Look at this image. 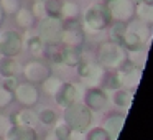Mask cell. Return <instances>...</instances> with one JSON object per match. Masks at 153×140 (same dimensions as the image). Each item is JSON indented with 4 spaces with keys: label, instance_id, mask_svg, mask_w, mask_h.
Returning a JSON list of instances; mask_svg holds the SVG:
<instances>
[{
    "label": "cell",
    "instance_id": "d6986e66",
    "mask_svg": "<svg viewBox=\"0 0 153 140\" xmlns=\"http://www.w3.org/2000/svg\"><path fill=\"white\" fill-rule=\"evenodd\" d=\"M45 5V15L51 18H61V7L63 0H43Z\"/></svg>",
    "mask_w": 153,
    "mask_h": 140
},
{
    "label": "cell",
    "instance_id": "836d02e7",
    "mask_svg": "<svg viewBox=\"0 0 153 140\" xmlns=\"http://www.w3.org/2000/svg\"><path fill=\"white\" fill-rule=\"evenodd\" d=\"M30 2H35V0H30Z\"/></svg>",
    "mask_w": 153,
    "mask_h": 140
},
{
    "label": "cell",
    "instance_id": "8992f818",
    "mask_svg": "<svg viewBox=\"0 0 153 140\" xmlns=\"http://www.w3.org/2000/svg\"><path fill=\"white\" fill-rule=\"evenodd\" d=\"M23 38L17 30H4L0 27V54L15 58L22 53Z\"/></svg>",
    "mask_w": 153,
    "mask_h": 140
},
{
    "label": "cell",
    "instance_id": "f1b7e54d",
    "mask_svg": "<svg viewBox=\"0 0 153 140\" xmlns=\"http://www.w3.org/2000/svg\"><path fill=\"white\" fill-rule=\"evenodd\" d=\"M54 119H56V114H54L51 109H43V110L40 112V120H41L43 124H46V125L53 124Z\"/></svg>",
    "mask_w": 153,
    "mask_h": 140
},
{
    "label": "cell",
    "instance_id": "277c9868",
    "mask_svg": "<svg viewBox=\"0 0 153 140\" xmlns=\"http://www.w3.org/2000/svg\"><path fill=\"white\" fill-rule=\"evenodd\" d=\"M92 114L91 109L82 102H74L71 106L64 107V120L69 129H74L77 132H82L89 127Z\"/></svg>",
    "mask_w": 153,
    "mask_h": 140
},
{
    "label": "cell",
    "instance_id": "484cf974",
    "mask_svg": "<svg viewBox=\"0 0 153 140\" xmlns=\"http://www.w3.org/2000/svg\"><path fill=\"white\" fill-rule=\"evenodd\" d=\"M13 101V91L7 89L5 86H0V107H7Z\"/></svg>",
    "mask_w": 153,
    "mask_h": 140
},
{
    "label": "cell",
    "instance_id": "d6a6232c",
    "mask_svg": "<svg viewBox=\"0 0 153 140\" xmlns=\"http://www.w3.org/2000/svg\"><path fill=\"white\" fill-rule=\"evenodd\" d=\"M145 2H148V4H153V0H145Z\"/></svg>",
    "mask_w": 153,
    "mask_h": 140
},
{
    "label": "cell",
    "instance_id": "f546056e",
    "mask_svg": "<svg viewBox=\"0 0 153 140\" xmlns=\"http://www.w3.org/2000/svg\"><path fill=\"white\" fill-rule=\"evenodd\" d=\"M56 135L59 137L61 140H66L68 137H69V127L68 125H61L56 129Z\"/></svg>",
    "mask_w": 153,
    "mask_h": 140
},
{
    "label": "cell",
    "instance_id": "52a82bcc",
    "mask_svg": "<svg viewBox=\"0 0 153 140\" xmlns=\"http://www.w3.org/2000/svg\"><path fill=\"white\" fill-rule=\"evenodd\" d=\"M84 40H86V33H84V28L81 25V20L64 22L63 36H61V43H64V46L81 48L84 45Z\"/></svg>",
    "mask_w": 153,
    "mask_h": 140
},
{
    "label": "cell",
    "instance_id": "cb8c5ba5",
    "mask_svg": "<svg viewBox=\"0 0 153 140\" xmlns=\"http://www.w3.org/2000/svg\"><path fill=\"white\" fill-rule=\"evenodd\" d=\"M20 7H22V0H0V8H2L4 15L13 17Z\"/></svg>",
    "mask_w": 153,
    "mask_h": 140
},
{
    "label": "cell",
    "instance_id": "ffe728a7",
    "mask_svg": "<svg viewBox=\"0 0 153 140\" xmlns=\"http://www.w3.org/2000/svg\"><path fill=\"white\" fill-rule=\"evenodd\" d=\"M27 46H28V51H30L33 56L40 58V56H43L45 46H46V45L38 38V35H35V36H31V38H28V40H27Z\"/></svg>",
    "mask_w": 153,
    "mask_h": 140
},
{
    "label": "cell",
    "instance_id": "83f0119b",
    "mask_svg": "<svg viewBox=\"0 0 153 140\" xmlns=\"http://www.w3.org/2000/svg\"><path fill=\"white\" fill-rule=\"evenodd\" d=\"M104 77H105L104 84H105V87H109V89H117V87L122 86L117 74H107V76H104Z\"/></svg>",
    "mask_w": 153,
    "mask_h": 140
},
{
    "label": "cell",
    "instance_id": "7402d4cb",
    "mask_svg": "<svg viewBox=\"0 0 153 140\" xmlns=\"http://www.w3.org/2000/svg\"><path fill=\"white\" fill-rule=\"evenodd\" d=\"M122 124H123V117L122 115L107 117V124H105V125H107V133H109V137H110V133H112V139H115V135L119 133Z\"/></svg>",
    "mask_w": 153,
    "mask_h": 140
},
{
    "label": "cell",
    "instance_id": "2e32d148",
    "mask_svg": "<svg viewBox=\"0 0 153 140\" xmlns=\"http://www.w3.org/2000/svg\"><path fill=\"white\" fill-rule=\"evenodd\" d=\"M20 73L18 63L10 56H2L0 58V76L4 77H15Z\"/></svg>",
    "mask_w": 153,
    "mask_h": 140
},
{
    "label": "cell",
    "instance_id": "30bf717a",
    "mask_svg": "<svg viewBox=\"0 0 153 140\" xmlns=\"http://www.w3.org/2000/svg\"><path fill=\"white\" fill-rule=\"evenodd\" d=\"M107 102H109V97H107L105 91L100 87H91L84 96V104L91 110H102L107 106Z\"/></svg>",
    "mask_w": 153,
    "mask_h": 140
},
{
    "label": "cell",
    "instance_id": "e575fe53",
    "mask_svg": "<svg viewBox=\"0 0 153 140\" xmlns=\"http://www.w3.org/2000/svg\"><path fill=\"white\" fill-rule=\"evenodd\" d=\"M0 140H2V139H0Z\"/></svg>",
    "mask_w": 153,
    "mask_h": 140
},
{
    "label": "cell",
    "instance_id": "5b68a950",
    "mask_svg": "<svg viewBox=\"0 0 153 140\" xmlns=\"http://www.w3.org/2000/svg\"><path fill=\"white\" fill-rule=\"evenodd\" d=\"M112 22L128 23L135 18V4L132 0H104Z\"/></svg>",
    "mask_w": 153,
    "mask_h": 140
},
{
    "label": "cell",
    "instance_id": "4dcf8cb0",
    "mask_svg": "<svg viewBox=\"0 0 153 140\" xmlns=\"http://www.w3.org/2000/svg\"><path fill=\"white\" fill-rule=\"evenodd\" d=\"M4 18H5V15H4V12H2V8H0V27L4 23Z\"/></svg>",
    "mask_w": 153,
    "mask_h": 140
},
{
    "label": "cell",
    "instance_id": "5bb4252c",
    "mask_svg": "<svg viewBox=\"0 0 153 140\" xmlns=\"http://www.w3.org/2000/svg\"><path fill=\"white\" fill-rule=\"evenodd\" d=\"M81 18V7L76 0H63L61 7V20L71 22V20H79Z\"/></svg>",
    "mask_w": 153,
    "mask_h": 140
},
{
    "label": "cell",
    "instance_id": "3957f363",
    "mask_svg": "<svg viewBox=\"0 0 153 140\" xmlns=\"http://www.w3.org/2000/svg\"><path fill=\"white\" fill-rule=\"evenodd\" d=\"M63 25L64 22L61 18H51L43 17L38 20L36 35L45 45H59L61 36H63Z\"/></svg>",
    "mask_w": 153,
    "mask_h": 140
},
{
    "label": "cell",
    "instance_id": "4316f807",
    "mask_svg": "<svg viewBox=\"0 0 153 140\" xmlns=\"http://www.w3.org/2000/svg\"><path fill=\"white\" fill-rule=\"evenodd\" d=\"M87 140H110V137L105 129H94L92 132H89Z\"/></svg>",
    "mask_w": 153,
    "mask_h": 140
},
{
    "label": "cell",
    "instance_id": "4fadbf2b",
    "mask_svg": "<svg viewBox=\"0 0 153 140\" xmlns=\"http://www.w3.org/2000/svg\"><path fill=\"white\" fill-rule=\"evenodd\" d=\"M13 20H15V23H17V27L23 28V30H31V28H35V25H36V22H38L28 7L18 8L17 13L13 15Z\"/></svg>",
    "mask_w": 153,
    "mask_h": 140
},
{
    "label": "cell",
    "instance_id": "ba28073f",
    "mask_svg": "<svg viewBox=\"0 0 153 140\" xmlns=\"http://www.w3.org/2000/svg\"><path fill=\"white\" fill-rule=\"evenodd\" d=\"M13 99H17L20 104L27 107H33L40 101V92L33 83L25 81V83H20L13 87Z\"/></svg>",
    "mask_w": 153,
    "mask_h": 140
},
{
    "label": "cell",
    "instance_id": "44dd1931",
    "mask_svg": "<svg viewBox=\"0 0 153 140\" xmlns=\"http://www.w3.org/2000/svg\"><path fill=\"white\" fill-rule=\"evenodd\" d=\"M125 30H127V23H120V22H114V23H110L109 27V36L112 41H115V43H120L123 38V35H125Z\"/></svg>",
    "mask_w": 153,
    "mask_h": 140
},
{
    "label": "cell",
    "instance_id": "8fae6325",
    "mask_svg": "<svg viewBox=\"0 0 153 140\" xmlns=\"http://www.w3.org/2000/svg\"><path fill=\"white\" fill-rule=\"evenodd\" d=\"M77 89L74 84H69V83H64L61 84V87L58 89V92L54 94V97H56V102L59 104L61 107H68L71 106V104L77 102Z\"/></svg>",
    "mask_w": 153,
    "mask_h": 140
},
{
    "label": "cell",
    "instance_id": "603a6c76",
    "mask_svg": "<svg viewBox=\"0 0 153 140\" xmlns=\"http://www.w3.org/2000/svg\"><path fill=\"white\" fill-rule=\"evenodd\" d=\"M133 99V92L132 91H117L115 92V97H114V101H115V104L119 107H125V109H128L130 107V102H132Z\"/></svg>",
    "mask_w": 153,
    "mask_h": 140
},
{
    "label": "cell",
    "instance_id": "6da1fadb",
    "mask_svg": "<svg viewBox=\"0 0 153 140\" xmlns=\"http://www.w3.org/2000/svg\"><path fill=\"white\" fill-rule=\"evenodd\" d=\"M79 20L84 31H91V33H100V31L107 30L112 23V18H110L104 2H92L91 5H87L86 10L81 12Z\"/></svg>",
    "mask_w": 153,
    "mask_h": 140
},
{
    "label": "cell",
    "instance_id": "e0dca14e",
    "mask_svg": "<svg viewBox=\"0 0 153 140\" xmlns=\"http://www.w3.org/2000/svg\"><path fill=\"white\" fill-rule=\"evenodd\" d=\"M135 17L148 25H153V4H148V2L137 4L135 5Z\"/></svg>",
    "mask_w": 153,
    "mask_h": 140
},
{
    "label": "cell",
    "instance_id": "7c38bea8",
    "mask_svg": "<svg viewBox=\"0 0 153 140\" xmlns=\"http://www.w3.org/2000/svg\"><path fill=\"white\" fill-rule=\"evenodd\" d=\"M79 77L86 83H92L96 79H102L104 77V69L100 64L94 63H79Z\"/></svg>",
    "mask_w": 153,
    "mask_h": 140
},
{
    "label": "cell",
    "instance_id": "ac0fdd59",
    "mask_svg": "<svg viewBox=\"0 0 153 140\" xmlns=\"http://www.w3.org/2000/svg\"><path fill=\"white\" fill-rule=\"evenodd\" d=\"M10 140H36V133L28 125H17L10 130Z\"/></svg>",
    "mask_w": 153,
    "mask_h": 140
},
{
    "label": "cell",
    "instance_id": "1f68e13d",
    "mask_svg": "<svg viewBox=\"0 0 153 140\" xmlns=\"http://www.w3.org/2000/svg\"><path fill=\"white\" fill-rule=\"evenodd\" d=\"M132 2L137 5V4H142V2H145V0H132Z\"/></svg>",
    "mask_w": 153,
    "mask_h": 140
},
{
    "label": "cell",
    "instance_id": "9a60e30c",
    "mask_svg": "<svg viewBox=\"0 0 153 140\" xmlns=\"http://www.w3.org/2000/svg\"><path fill=\"white\" fill-rule=\"evenodd\" d=\"M81 61H82L81 48H74V46L61 48V63L68 64V66H77Z\"/></svg>",
    "mask_w": 153,
    "mask_h": 140
},
{
    "label": "cell",
    "instance_id": "7a4b0ae2",
    "mask_svg": "<svg viewBox=\"0 0 153 140\" xmlns=\"http://www.w3.org/2000/svg\"><path fill=\"white\" fill-rule=\"evenodd\" d=\"M125 60L127 58L123 54V46L120 43L107 40L99 43V46H97V61L100 66L114 69V68H119Z\"/></svg>",
    "mask_w": 153,
    "mask_h": 140
},
{
    "label": "cell",
    "instance_id": "9c48e42d",
    "mask_svg": "<svg viewBox=\"0 0 153 140\" xmlns=\"http://www.w3.org/2000/svg\"><path fill=\"white\" fill-rule=\"evenodd\" d=\"M23 76L28 83H33V84H38V83H43L48 76H51V71L43 61H40L38 58L35 60H30L23 68Z\"/></svg>",
    "mask_w": 153,
    "mask_h": 140
},
{
    "label": "cell",
    "instance_id": "d4e9b609",
    "mask_svg": "<svg viewBox=\"0 0 153 140\" xmlns=\"http://www.w3.org/2000/svg\"><path fill=\"white\" fill-rule=\"evenodd\" d=\"M31 10V13L35 15V18L36 20H40V18L46 17L45 15V5H43V0H35V2H31V5L28 7Z\"/></svg>",
    "mask_w": 153,
    "mask_h": 140
}]
</instances>
